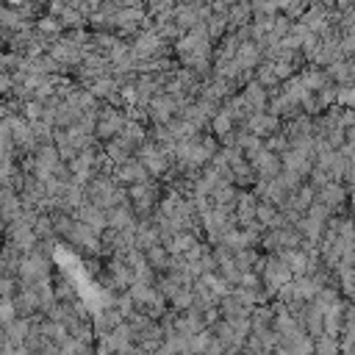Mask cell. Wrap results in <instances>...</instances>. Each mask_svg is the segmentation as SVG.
<instances>
[{"instance_id": "cell-1", "label": "cell", "mask_w": 355, "mask_h": 355, "mask_svg": "<svg viewBox=\"0 0 355 355\" xmlns=\"http://www.w3.org/2000/svg\"><path fill=\"white\" fill-rule=\"evenodd\" d=\"M347 200H349V194H347V186L344 183H327V186H322L316 191V202H322L330 211H344Z\"/></svg>"}, {"instance_id": "cell-2", "label": "cell", "mask_w": 355, "mask_h": 355, "mask_svg": "<svg viewBox=\"0 0 355 355\" xmlns=\"http://www.w3.org/2000/svg\"><path fill=\"white\" fill-rule=\"evenodd\" d=\"M336 105L355 111V83H349V86H336Z\"/></svg>"}, {"instance_id": "cell-3", "label": "cell", "mask_w": 355, "mask_h": 355, "mask_svg": "<svg viewBox=\"0 0 355 355\" xmlns=\"http://www.w3.org/2000/svg\"><path fill=\"white\" fill-rule=\"evenodd\" d=\"M313 352L316 355H338L341 347H338V338H330V336H322L313 341Z\"/></svg>"}, {"instance_id": "cell-4", "label": "cell", "mask_w": 355, "mask_h": 355, "mask_svg": "<svg viewBox=\"0 0 355 355\" xmlns=\"http://www.w3.org/2000/svg\"><path fill=\"white\" fill-rule=\"evenodd\" d=\"M344 136H347V144H352V147H355V125H352L349 130H344Z\"/></svg>"}]
</instances>
